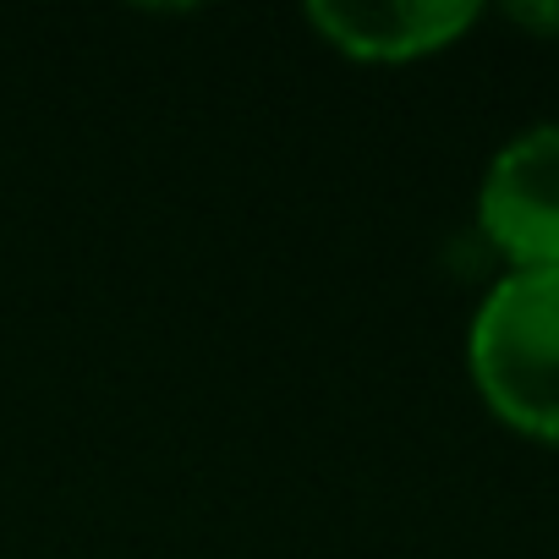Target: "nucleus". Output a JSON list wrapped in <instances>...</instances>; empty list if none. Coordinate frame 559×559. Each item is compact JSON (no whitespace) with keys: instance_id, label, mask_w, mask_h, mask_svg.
<instances>
[{"instance_id":"4","label":"nucleus","mask_w":559,"mask_h":559,"mask_svg":"<svg viewBox=\"0 0 559 559\" xmlns=\"http://www.w3.org/2000/svg\"><path fill=\"white\" fill-rule=\"evenodd\" d=\"M510 17L543 39H559V0H521V7H510Z\"/></svg>"},{"instance_id":"2","label":"nucleus","mask_w":559,"mask_h":559,"mask_svg":"<svg viewBox=\"0 0 559 559\" xmlns=\"http://www.w3.org/2000/svg\"><path fill=\"white\" fill-rule=\"evenodd\" d=\"M477 225L510 269H559V121H532L493 148Z\"/></svg>"},{"instance_id":"1","label":"nucleus","mask_w":559,"mask_h":559,"mask_svg":"<svg viewBox=\"0 0 559 559\" xmlns=\"http://www.w3.org/2000/svg\"><path fill=\"white\" fill-rule=\"evenodd\" d=\"M466 368L493 417L559 444V269H504L466 330Z\"/></svg>"},{"instance_id":"3","label":"nucleus","mask_w":559,"mask_h":559,"mask_svg":"<svg viewBox=\"0 0 559 559\" xmlns=\"http://www.w3.org/2000/svg\"><path fill=\"white\" fill-rule=\"evenodd\" d=\"M308 23L357 61H417L477 23V0H313Z\"/></svg>"}]
</instances>
